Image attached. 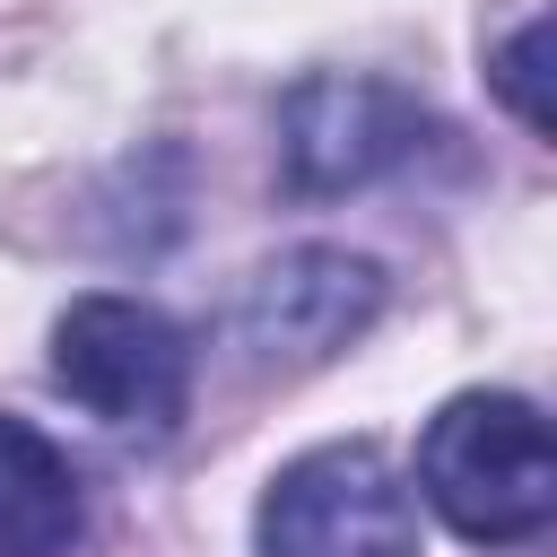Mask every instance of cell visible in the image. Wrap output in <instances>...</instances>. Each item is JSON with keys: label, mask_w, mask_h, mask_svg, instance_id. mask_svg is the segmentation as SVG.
Instances as JSON below:
<instances>
[{"label": "cell", "mask_w": 557, "mask_h": 557, "mask_svg": "<svg viewBox=\"0 0 557 557\" xmlns=\"http://www.w3.org/2000/svg\"><path fill=\"white\" fill-rule=\"evenodd\" d=\"M418 487L461 540H531L557 513L548 418L522 392H461L418 435Z\"/></svg>", "instance_id": "1"}, {"label": "cell", "mask_w": 557, "mask_h": 557, "mask_svg": "<svg viewBox=\"0 0 557 557\" xmlns=\"http://www.w3.org/2000/svg\"><path fill=\"white\" fill-rule=\"evenodd\" d=\"M261 557H418V505L374 444H322L270 479Z\"/></svg>", "instance_id": "2"}, {"label": "cell", "mask_w": 557, "mask_h": 557, "mask_svg": "<svg viewBox=\"0 0 557 557\" xmlns=\"http://www.w3.org/2000/svg\"><path fill=\"white\" fill-rule=\"evenodd\" d=\"M52 383L104 426H174L191 400V348L139 296H78L52 322Z\"/></svg>", "instance_id": "3"}, {"label": "cell", "mask_w": 557, "mask_h": 557, "mask_svg": "<svg viewBox=\"0 0 557 557\" xmlns=\"http://www.w3.org/2000/svg\"><path fill=\"white\" fill-rule=\"evenodd\" d=\"M278 148H287V183L296 191H357L374 174H392L400 157L426 148V104L392 78H305L278 113Z\"/></svg>", "instance_id": "4"}, {"label": "cell", "mask_w": 557, "mask_h": 557, "mask_svg": "<svg viewBox=\"0 0 557 557\" xmlns=\"http://www.w3.org/2000/svg\"><path fill=\"white\" fill-rule=\"evenodd\" d=\"M383 305V278L374 261L339 252V244H296L278 252L270 270H252L244 305H235V331L252 357H278V366H313L331 348H348Z\"/></svg>", "instance_id": "5"}, {"label": "cell", "mask_w": 557, "mask_h": 557, "mask_svg": "<svg viewBox=\"0 0 557 557\" xmlns=\"http://www.w3.org/2000/svg\"><path fill=\"white\" fill-rule=\"evenodd\" d=\"M78 531H87L78 470L26 418H0V557H70Z\"/></svg>", "instance_id": "6"}, {"label": "cell", "mask_w": 557, "mask_h": 557, "mask_svg": "<svg viewBox=\"0 0 557 557\" xmlns=\"http://www.w3.org/2000/svg\"><path fill=\"white\" fill-rule=\"evenodd\" d=\"M487 78H496V96L513 104V122L548 139V9H540V0L487 44Z\"/></svg>", "instance_id": "7"}]
</instances>
